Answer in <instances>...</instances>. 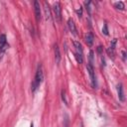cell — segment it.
<instances>
[{"label":"cell","mask_w":127,"mask_h":127,"mask_svg":"<svg viewBox=\"0 0 127 127\" xmlns=\"http://www.w3.org/2000/svg\"><path fill=\"white\" fill-rule=\"evenodd\" d=\"M54 48H55L54 51H55V61H56V64H60L61 59H62V57H61V52H60V48H59L58 45H55Z\"/></svg>","instance_id":"30bf717a"},{"label":"cell","mask_w":127,"mask_h":127,"mask_svg":"<svg viewBox=\"0 0 127 127\" xmlns=\"http://www.w3.org/2000/svg\"><path fill=\"white\" fill-rule=\"evenodd\" d=\"M53 11L55 14V18L58 22L62 21V8H61V4L60 2H55L53 5Z\"/></svg>","instance_id":"7a4b0ae2"},{"label":"cell","mask_w":127,"mask_h":127,"mask_svg":"<svg viewBox=\"0 0 127 127\" xmlns=\"http://www.w3.org/2000/svg\"><path fill=\"white\" fill-rule=\"evenodd\" d=\"M76 13H77L78 17H79V18H81V16H82V10H81V8H80V7H79V9L76 11Z\"/></svg>","instance_id":"2e32d148"},{"label":"cell","mask_w":127,"mask_h":127,"mask_svg":"<svg viewBox=\"0 0 127 127\" xmlns=\"http://www.w3.org/2000/svg\"><path fill=\"white\" fill-rule=\"evenodd\" d=\"M6 36L4 34H2L0 36V55L2 56V54L4 53L5 49H6Z\"/></svg>","instance_id":"8992f818"},{"label":"cell","mask_w":127,"mask_h":127,"mask_svg":"<svg viewBox=\"0 0 127 127\" xmlns=\"http://www.w3.org/2000/svg\"><path fill=\"white\" fill-rule=\"evenodd\" d=\"M62 99H63L64 103L67 105V99H66V94H65V91H64V89L62 90Z\"/></svg>","instance_id":"4fadbf2b"},{"label":"cell","mask_w":127,"mask_h":127,"mask_svg":"<svg viewBox=\"0 0 127 127\" xmlns=\"http://www.w3.org/2000/svg\"><path fill=\"white\" fill-rule=\"evenodd\" d=\"M30 127H34V125H33V123L31 124V126H30Z\"/></svg>","instance_id":"ac0fdd59"},{"label":"cell","mask_w":127,"mask_h":127,"mask_svg":"<svg viewBox=\"0 0 127 127\" xmlns=\"http://www.w3.org/2000/svg\"><path fill=\"white\" fill-rule=\"evenodd\" d=\"M34 9H35V17H36V21L39 23L41 21V6H40V3L38 1H35L34 2Z\"/></svg>","instance_id":"277c9868"},{"label":"cell","mask_w":127,"mask_h":127,"mask_svg":"<svg viewBox=\"0 0 127 127\" xmlns=\"http://www.w3.org/2000/svg\"><path fill=\"white\" fill-rule=\"evenodd\" d=\"M93 40H94V38H93V35L91 33H87L84 36V42L88 47H91L93 45Z\"/></svg>","instance_id":"ba28073f"},{"label":"cell","mask_w":127,"mask_h":127,"mask_svg":"<svg viewBox=\"0 0 127 127\" xmlns=\"http://www.w3.org/2000/svg\"><path fill=\"white\" fill-rule=\"evenodd\" d=\"M91 4V1H86L85 3H84V5H85V7H86V10H87V12H88V14H90V8H89V5Z\"/></svg>","instance_id":"5bb4252c"},{"label":"cell","mask_w":127,"mask_h":127,"mask_svg":"<svg viewBox=\"0 0 127 127\" xmlns=\"http://www.w3.org/2000/svg\"><path fill=\"white\" fill-rule=\"evenodd\" d=\"M117 92H118V98L120 101H124L125 97H124V92H123V86H122V83H119L117 85Z\"/></svg>","instance_id":"8fae6325"},{"label":"cell","mask_w":127,"mask_h":127,"mask_svg":"<svg viewBox=\"0 0 127 127\" xmlns=\"http://www.w3.org/2000/svg\"><path fill=\"white\" fill-rule=\"evenodd\" d=\"M114 6H115L116 9H119V10H123V9H124V4H123V2H121V1L116 2V3L114 4Z\"/></svg>","instance_id":"7c38bea8"},{"label":"cell","mask_w":127,"mask_h":127,"mask_svg":"<svg viewBox=\"0 0 127 127\" xmlns=\"http://www.w3.org/2000/svg\"><path fill=\"white\" fill-rule=\"evenodd\" d=\"M122 56H123V60L125 61V52H124V51L122 52Z\"/></svg>","instance_id":"e0dca14e"},{"label":"cell","mask_w":127,"mask_h":127,"mask_svg":"<svg viewBox=\"0 0 127 127\" xmlns=\"http://www.w3.org/2000/svg\"><path fill=\"white\" fill-rule=\"evenodd\" d=\"M44 80V72H43V67L42 64H39L37 67V71H36V75H35V79L32 82L31 88H32V92H35L36 89L40 86V84L43 82Z\"/></svg>","instance_id":"6da1fadb"},{"label":"cell","mask_w":127,"mask_h":127,"mask_svg":"<svg viewBox=\"0 0 127 127\" xmlns=\"http://www.w3.org/2000/svg\"><path fill=\"white\" fill-rule=\"evenodd\" d=\"M86 69L88 71V74L90 76V80H91V84H92V87H96V78H95V73H94V69H93V66L91 64H87L86 66Z\"/></svg>","instance_id":"3957f363"},{"label":"cell","mask_w":127,"mask_h":127,"mask_svg":"<svg viewBox=\"0 0 127 127\" xmlns=\"http://www.w3.org/2000/svg\"><path fill=\"white\" fill-rule=\"evenodd\" d=\"M44 10H45V14H46V18L49 21H52V14H51V9L50 6L48 4V2H44Z\"/></svg>","instance_id":"52a82bcc"},{"label":"cell","mask_w":127,"mask_h":127,"mask_svg":"<svg viewBox=\"0 0 127 127\" xmlns=\"http://www.w3.org/2000/svg\"><path fill=\"white\" fill-rule=\"evenodd\" d=\"M67 27H68V29H69V31H70V33H71L72 35H74V36H76V35H77V33H76V27H75V24H74L73 20H72V19H70V18L67 20Z\"/></svg>","instance_id":"5b68a950"},{"label":"cell","mask_w":127,"mask_h":127,"mask_svg":"<svg viewBox=\"0 0 127 127\" xmlns=\"http://www.w3.org/2000/svg\"><path fill=\"white\" fill-rule=\"evenodd\" d=\"M73 45H74V48H75V55H78L80 57H83V53H82V47H81V44L77 41H74L73 42Z\"/></svg>","instance_id":"9c48e42d"},{"label":"cell","mask_w":127,"mask_h":127,"mask_svg":"<svg viewBox=\"0 0 127 127\" xmlns=\"http://www.w3.org/2000/svg\"><path fill=\"white\" fill-rule=\"evenodd\" d=\"M102 33L104 34V35H108V30H107V25L106 24H104V26H103V28H102Z\"/></svg>","instance_id":"9a60e30c"}]
</instances>
